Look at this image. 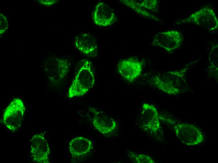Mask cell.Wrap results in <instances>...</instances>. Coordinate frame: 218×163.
<instances>
[{"instance_id":"6","label":"cell","mask_w":218,"mask_h":163,"mask_svg":"<svg viewBox=\"0 0 218 163\" xmlns=\"http://www.w3.org/2000/svg\"><path fill=\"white\" fill-rule=\"evenodd\" d=\"M174 129L177 137L184 145L195 146L204 141V136L201 131L192 124L179 123L175 125Z\"/></svg>"},{"instance_id":"12","label":"cell","mask_w":218,"mask_h":163,"mask_svg":"<svg viewBox=\"0 0 218 163\" xmlns=\"http://www.w3.org/2000/svg\"><path fill=\"white\" fill-rule=\"evenodd\" d=\"M93 19L97 26L106 27L114 24L117 20L113 10L103 2L98 3L96 6L93 14Z\"/></svg>"},{"instance_id":"19","label":"cell","mask_w":218,"mask_h":163,"mask_svg":"<svg viewBox=\"0 0 218 163\" xmlns=\"http://www.w3.org/2000/svg\"><path fill=\"white\" fill-rule=\"evenodd\" d=\"M39 2L42 4L46 6H51L55 4L57 2V0H39Z\"/></svg>"},{"instance_id":"9","label":"cell","mask_w":218,"mask_h":163,"mask_svg":"<svg viewBox=\"0 0 218 163\" xmlns=\"http://www.w3.org/2000/svg\"><path fill=\"white\" fill-rule=\"evenodd\" d=\"M88 110L91 114L94 127L101 133L107 135L116 128L117 124L116 120L104 112L92 107Z\"/></svg>"},{"instance_id":"13","label":"cell","mask_w":218,"mask_h":163,"mask_svg":"<svg viewBox=\"0 0 218 163\" xmlns=\"http://www.w3.org/2000/svg\"><path fill=\"white\" fill-rule=\"evenodd\" d=\"M75 44L80 52L87 56L93 57L97 55L96 41L89 33L84 32L77 35L75 39Z\"/></svg>"},{"instance_id":"11","label":"cell","mask_w":218,"mask_h":163,"mask_svg":"<svg viewBox=\"0 0 218 163\" xmlns=\"http://www.w3.org/2000/svg\"><path fill=\"white\" fill-rule=\"evenodd\" d=\"M142 63L138 60L129 58L121 60L117 65L120 75L130 82L134 81L141 75Z\"/></svg>"},{"instance_id":"3","label":"cell","mask_w":218,"mask_h":163,"mask_svg":"<svg viewBox=\"0 0 218 163\" xmlns=\"http://www.w3.org/2000/svg\"><path fill=\"white\" fill-rule=\"evenodd\" d=\"M25 108L20 98H14L5 109L2 117V122L10 131L14 132L21 127L23 122Z\"/></svg>"},{"instance_id":"4","label":"cell","mask_w":218,"mask_h":163,"mask_svg":"<svg viewBox=\"0 0 218 163\" xmlns=\"http://www.w3.org/2000/svg\"><path fill=\"white\" fill-rule=\"evenodd\" d=\"M45 69L46 77L49 83L54 86H60L64 82L70 68L68 60L61 58L51 59Z\"/></svg>"},{"instance_id":"17","label":"cell","mask_w":218,"mask_h":163,"mask_svg":"<svg viewBox=\"0 0 218 163\" xmlns=\"http://www.w3.org/2000/svg\"><path fill=\"white\" fill-rule=\"evenodd\" d=\"M158 1L157 0H145L138 3L142 8L146 10L156 13L158 12Z\"/></svg>"},{"instance_id":"5","label":"cell","mask_w":218,"mask_h":163,"mask_svg":"<svg viewBox=\"0 0 218 163\" xmlns=\"http://www.w3.org/2000/svg\"><path fill=\"white\" fill-rule=\"evenodd\" d=\"M184 22L199 26L208 31L218 28V20L214 10L208 7L202 8L186 18Z\"/></svg>"},{"instance_id":"8","label":"cell","mask_w":218,"mask_h":163,"mask_svg":"<svg viewBox=\"0 0 218 163\" xmlns=\"http://www.w3.org/2000/svg\"><path fill=\"white\" fill-rule=\"evenodd\" d=\"M30 151L33 160L37 163H49L50 148L44 134H37L29 141Z\"/></svg>"},{"instance_id":"15","label":"cell","mask_w":218,"mask_h":163,"mask_svg":"<svg viewBox=\"0 0 218 163\" xmlns=\"http://www.w3.org/2000/svg\"><path fill=\"white\" fill-rule=\"evenodd\" d=\"M120 1L140 15L154 21L158 20L156 16L142 8L139 4L138 2L132 0H122Z\"/></svg>"},{"instance_id":"10","label":"cell","mask_w":218,"mask_h":163,"mask_svg":"<svg viewBox=\"0 0 218 163\" xmlns=\"http://www.w3.org/2000/svg\"><path fill=\"white\" fill-rule=\"evenodd\" d=\"M155 107L151 104L143 103L140 113V119L143 128L147 131L155 133L159 130L160 124Z\"/></svg>"},{"instance_id":"1","label":"cell","mask_w":218,"mask_h":163,"mask_svg":"<svg viewBox=\"0 0 218 163\" xmlns=\"http://www.w3.org/2000/svg\"><path fill=\"white\" fill-rule=\"evenodd\" d=\"M188 68L187 67L144 77L147 82L151 86L167 94L176 95L188 87L185 77Z\"/></svg>"},{"instance_id":"7","label":"cell","mask_w":218,"mask_h":163,"mask_svg":"<svg viewBox=\"0 0 218 163\" xmlns=\"http://www.w3.org/2000/svg\"><path fill=\"white\" fill-rule=\"evenodd\" d=\"M183 39L180 31L170 30L158 33L152 40V44L169 52H171L182 45Z\"/></svg>"},{"instance_id":"2","label":"cell","mask_w":218,"mask_h":163,"mask_svg":"<svg viewBox=\"0 0 218 163\" xmlns=\"http://www.w3.org/2000/svg\"><path fill=\"white\" fill-rule=\"evenodd\" d=\"M95 83L94 72L91 61L83 60L69 89L68 97L72 98L84 95L93 87Z\"/></svg>"},{"instance_id":"18","label":"cell","mask_w":218,"mask_h":163,"mask_svg":"<svg viewBox=\"0 0 218 163\" xmlns=\"http://www.w3.org/2000/svg\"><path fill=\"white\" fill-rule=\"evenodd\" d=\"M8 21L6 17L0 14V34H2L7 28Z\"/></svg>"},{"instance_id":"16","label":"cell","mask_w":218,"mask_h":163,"mask_svg":"<svg viewBox=\"0 0 218 163\" xmlns=\"http://www.w3.org/2000/svg\"><path fill=\"white\" fill-rule=\"evenodd\" d=\"M128 155L133 162L137 163H155L156 162L146 155L138 154L129 151Z\"/></svg>"},{"instance_id":"14","label":"cell","mask_w":218,"mask_h":163,"mask_svg":"<svg viewBox=\"0 0 218 163\" xmlns=\"http://www.w3.org/2000/svg\"><path fill=\"white\" fill-rule=\"evenodd\" d=\"M92 147V142L83 137H77L72 139L69 144V149L73 157L81 156L88 153Z\"/></svg>"}]
</instances>
